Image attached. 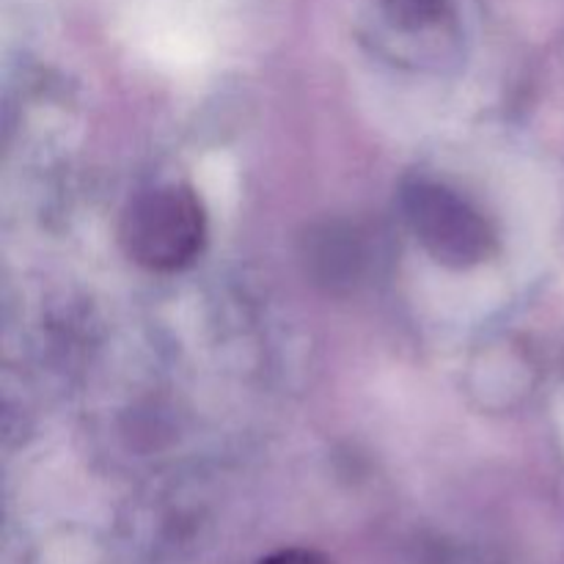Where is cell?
Returning <instances> with one entry per match:
<instances>
[{
	"label": "cell",
	"instance_id": "1",
	"mask_svg": "<svg viewBox=\"0 0 564 564\" xmlns=\"http://www.w3.org/2000/svg\"><path fill=\"white\" fill-rule=\"evenodd\" d=\"M209 220L187 185H158L127 202L119 218L121 251L152 273H176L202 257Z\"/></svg>",
	"mask_w": 564,
	"mask_h": 564
},
{
	"label": "cell",
	"instance_id": "2",
	"mask_svg": "<svg viewBox=\"0 0 564 564\" xmlns=\"http://www.w3.org/2000/svg\"><path fill=\"white\" fill-rule=\"evenodd\" d=\"M402 209L419 246L444 268H477L496 253L490 220L452 187L427 180L411 182L402 191Z\"/></svg>",
	"mask_w": 564,
	"mask_h": 564
},
{
	"label": "cell",
	"instance_id": "3",
	"mask_svg": "<svg viewBox=\"0 0 564 564\" xmlns=\"http://www.w3.org/2000/svg\"><path fill=\"white\" fill-rule=\"evenodd\" d=\"M308 259L319 268V279L323 281H328V284H350L352 279L361 275L367 251H364L356 235L330 229L319 237L317 251L308 253Z\"/></svg>",
	"mask_w": 564,
	"mask_h": 564
},
{
	"label": "cell",
	"instance_id": "4",
	"mask_svg": "<svg viewBox=\"0 0 564 564\" xmlns=\"http://www.w3.org/2000/svg\"><path fill=\"white\" fill-rule=\"evenodd\" d=\"M391 25L405 33H427L455 22V0H380Z\"/></svg>",
	"mask_w": 564,
	"mask_h": 564
},
{
	"label": "cell",
	"instance_id": "5",
	"mask_svg": "<svg viewBox=\"0 0 564 564\" xmlns=\"http://www.w3.org/2000/svg\"><path fill=\"white\" fill-rule=\"evenodd\" d=\"M262 564H334V562L325 560V556L317 554V551L286 549V551H279V554L268 556Z\"/></svg>",
	"mask_w": 564,
	"mask_h": 564
}]
</instances>
